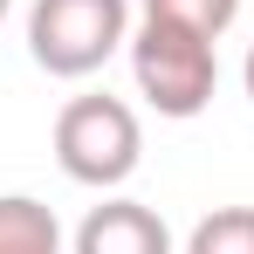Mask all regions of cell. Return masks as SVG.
<instances>
[{
    "label": "cell",
    "mask_w": 254,
    "mask_h": 254,
    "mask_svg": "<svg viewBox=\"0 0 254 254\" xmlns=\"http://www.w3.org/2000/svg\"><path fill=\"white\" fill-rule=\"evenodd\" d=\"M130 76H137V96L158 117L186 124L220 89V42L179 28V21H137V35H130Z\"/></svg>",
    "instance_id": "cell-1"
},
{
    "label": "cell",
    "mask_w": 254,
    "mask_h": 254,
    "mask_svg": "<svg viewBox=\"0 0 254 254\" xmlns=\"http://www.w3.org/2000/svg\"><path fill=\"white\" fill-rule=\"evenodd\" d=\"M144 158V124L124 96H69L55 110V165L89 192H117Z\"/></svg>",
    "instance_id": "cell-2"
},
{
    "label": "cell",
    "mask_w": 254,
    "mask_h": 254,
    "mask_svg": "<svg viewBox=\"0 0 254 254\" xmlns=\"http://www.w3.org/2000/svg\"><path fill=\"white\" fill-rule=\"evenodd\" d=\"M117 48H130V0H35L28 7V55L62 83L96 76Z\"/></svg>",
    "instance_id": "cell-3"
},
{
    "label": "cell",
    "mask_w": 254,
    "mask_h": 254,
    "mask_svg": "<svg viewBox=\"0 0 254 254\" xmlns=\"http://www.w3.org/2000/svg\"><path fill=\"white\" fill-rule=\"evenodd\" d=\"M76 254H172V227L144 199H103L83 213Z\"/></svg>",
    "instance_id": "cell-4"
},
{
    "label": "cell",
    "mask_w": 254,
    "mask_h": 254,
    "mask_svg": "<svg viewBox=\"0 0 254 254\" xmlns=\"http://www.w3.org/2000/svg\"><path fill=\"white\" fill-rule=\"evenodd\" d=\"M0 254H62L55 206L28 199V192H0Z\"/></svg>",
    "instance_id": "cell-5"
},
{
    "label": "cell",
    "mask_w": 254,
    "mask_h": 254,
    "mask_svg": "<svg viewBox=\"0 0 254 254\" xmlns=\"http://www.w3.org/2000/svg\"><path fill=\"white\" fill-rule=\"evenodd\" d=\"M186 254H254V206H213L186 234Z\"/></svg>",
    "instance_id": "cell-6"
},
{
    "label": "cell",
    "mask_w": 254,
    "mask_h": 254,
    "mask_svg": "<svg viewBox=\"0 0 254 254\" xmlns=\"http://www.w3.org/2000/svg\"><path fill=\"white\" fill-rule=\"evenodd\" d=\"M144 21H179V28L220 42V35L241 21V0H144Z\"/></svg>",
    "instance_id": "cell-7"
},
{
    "label": "cell",
    "mask_w": 254,
    "mask_h": 254,
    "mask_svg": "<svg viewBox=\"0 0 254 254\" xmlns=\"http://www.w3.org/2000/svg\"><path fill=\"white\" fill-rule=\"evenodd\" d=\"M241 83H248V96H254V42H248V62H241Z\"/></svg>",
    "instance_id": "cell-8"
},
{
    "label": "cell",
    "mask_w": 254,
    "mask_h": 254,
    "mask_svg": "<svg viewBox=\"0 0 254 254\" xmlns=\"http://www.w3.org/2000/svg\"><path fill=\"white\" fill-rule=\"evenodd\" d=\"M7 7H14V0H0V21H7Z\"/></svg>",
    "instance_id": "cell-9"
}]
</instances>
